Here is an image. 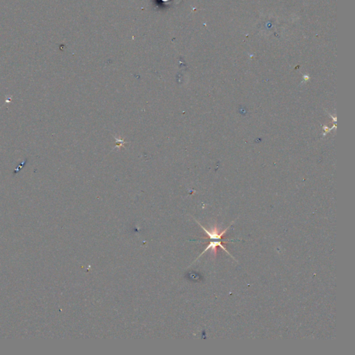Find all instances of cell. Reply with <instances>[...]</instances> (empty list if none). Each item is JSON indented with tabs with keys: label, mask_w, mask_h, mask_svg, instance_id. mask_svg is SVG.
I'll return each mask as SVG.
<instances>
[{
	"label": "cell",
	"mask_w": 355,
	"mask_h": 355,
	"mask_svg": "<svg viewBox=\"0 0 355 355\" xmlns=\"http://www.w3.org/2000/svg\"><path fill=\"white\" fill-rule=\"evenodd\" d=\"M217 246H220L221 248H223V250H224L226 252H228V254L230 255L229 253V252H228V250L225 249V248L223 245V243L221 242V241H217V240H216V241H215V242H213V241H211V242H210V244H208V247L206 248L205 249V250H204V251L203 252H202L201 255H203V253H205V252L206 251H208V250H210V249L212 250L213 251L215 252V255H216V247H217Z\"/></svg>",
	"instance_id": "cell-2"
},
{
	"label": "cell",
	"mask_w": 355,
	"mask_h": 355,
	"mask_svg": "<svg viewBox=\"0 0 355 355\" xmlns=\"http://www.w3.org/2000/svg\"><path fill=\"white\" fill-rule=\"evenodd\" d=\"M200 225H201V227L202 228V229L205 231L206 235H208V237H210V239L211 240H220V239H221V238L223 237V235H225L227 230L229 229V228H230V227H228L225 230H223V232H220L217 228H215L213 230H211V231H209L207 229H205V228H204L203 225H201V224H200Z\"/></svg>",
	"instance_id": "cell-1"
}]
</instances>
